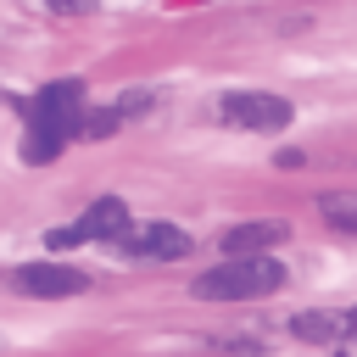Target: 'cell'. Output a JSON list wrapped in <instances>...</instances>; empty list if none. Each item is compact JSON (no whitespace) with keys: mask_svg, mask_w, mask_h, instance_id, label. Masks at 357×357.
Returning <instances> with one entry per match:
<instances>
[{"mask_svg":"<svg viewBox=\"0 0 357 357\" xmlns=\"http://www.w3.org/2000/svg\"><path fill=\"white\" fill-rule=\"evenodd\" d=\"M6 284L17 296H33V301H67V296H84L89 290V273L84 268H67V262H17L6 273Z\"/></svg>","mask_w":357,"mask_h":357,"instance_id":"obj_5","label":"cell"},{"mask_svg":"<svg viewBox=\"0 0 357 357\" xmlns=\"http://www.w3.org/2000/svg\"><path fill=\"white\" fill-rule=\"evenodd\" d=\"M318 212H324L329 223H340V229H351V234H357V206H351L346 195H324V201H318Z\"/></svg>","mask_w":357,"mask_h":357,"instance_id":"obj_9","label":"cell"},{"mask_svg":"<svg viewBox=\"0 0 357 357\" xmlns=\"http://www.w3.org/2000/svg\"><path fill=\"white\" fill-rule=\"evenodd\" d=\"M279 284H284L279 257H223L218 268L195 273L190 296H201V301H262Z\"/></svg>","mask_w":357,"mask_h":357,"instance_id":"obj_2","label":"cell"},{"mask_svg":"<svg viewBox=\"0 0 357 357\" xmlns=\"http://www.w3.org/2000/svg\"><path fill=\"white\" fill-rule=\"evenodd\" d=\"M117 251L128 262H178V257H190V234L178 223H167V218H145V223L123 229Z\"/></svg>","mask_w":357,"mask_h":357,"instance_id":"obj_6","label":"cell"},{"mask_svg":"<svg viewBox=\"0 0 357 357\" xmlns=\"http://www.w3.org/2000/svg\"><path fill=\"white\" fill-rule=\"evenodd\" d=\"M17 112H22V162L45 167L84 128V112H89L84 106V78H50L28 100H17Z\"/></svg>","mask_w":357,"mask_h":357,"instance_id":"obj_1","label":"cell"},{"mask_svg":"<svg viewBox=\"0 0 357 357\" xmlns=\"http://www.w3.org/2000/svg\"><path fill=\"white\" fill-rule=\"evenodd\" d=\"M128 223H134L128 206H123L117 195H100V201H89L67 229H50L45 245H50V251H73V245H117Z\"/></svg>","mask_w":357,"mask_h":357,"instance_id":"obj_3","label":"cell"},{"mask_svg":"<svg viewBox=\"0 0 357 357\" xmlns=\"http://www.w3.org/2000/svg\"><path fill=\"white\" fill-rule=\"evenodd\" d=\"M45 6H50V11H61V17H78V11H89L95 0H45Z\"/></svg>","mask_w":357,"mask_h":357,"instance_id":"obj_10","label":"cell"},{"mask_svg":"<svg viewBox=\"0 0 357 357\" xmlns=\"http://www.w3.org/2000/svg\"><path fill=\"white\" fill-rule=\"evenodd\" d=\"M218 117L229 128H245V134H279V128H290L296 106L284 95H273V89H229L218 100Z\"/></svg>","mask_w":357,"mask_h":357,"instance_id":"obj_4","label":"cell"},{"mask_svg":"<svg viewBox=\"0 0 357 357\" xmlns=\"http://www.w3.org/2000/svg\"><path fill=\"white\" fill-rule=\"evenodd\" d=\"M284 234H290V223H279V218H251V223H234V229H223V257H268Z\"/></svg>","mask_w":357,"mask_h":357,"instance_id":"obj_7","label":"cell"},{"mask_svg":"<svg viewBox=\"0 0 357 357\" xmlns=\"http://www.w3.org/2000/svg\"><path fill=\"white\" fill-rule=\"evenodd\" d=\"M329 357H346V351H329Z\"/></svg>","mask_w":357,"mask_h":357,"instance_id":"obj_11","label":"cell"},{"mask_svg":"<svg viewBox=\"0 0 357 357\" xmlns=\"http://www.w3.org/2000/svg\"><path fill=\"white\" fill-rule=\"evenodd\" d=\"M351 329H357V318L351 312H329V307H312V312H296L290 318V335L296 340H312V346H335Z\"/></svg>","mask_w":357,"mask_h":357,"instance_id":"obj_8","label":"cell"}]
</instances>
